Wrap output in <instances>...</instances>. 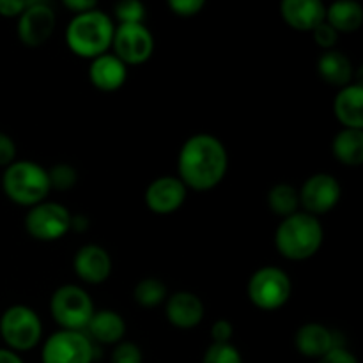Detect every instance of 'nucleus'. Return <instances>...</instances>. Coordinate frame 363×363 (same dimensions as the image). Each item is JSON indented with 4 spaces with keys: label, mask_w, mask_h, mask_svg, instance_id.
Wrapping results in <instances>:
<instances>
[{
    "label": "nucleus",
    "mask_w": 363,
    "mask_h": 363,
    "mask_svg": "<svg viewBox=\"0 0 363 363\" xmlns=\"http://www.w3.org/2000/svg\"><path fill=\"white\" fill-rule=\"evenodd\" d=\"M326 23L340 34V32H354L363 23V9L358 2L342 0L326 7Z\"/></svg>",
    "instance_id": "4be33fe9"
},
{
    "label": "nucleus",
    "mask_w": 363,
    "mask_h": 363,
    "mask_svg": "<svg viewBox=\"0 0 363 363\" xmlns=\"http://www.w3.org/2000/svg\"><path fill=\"white\" fill-rule=\"evenodd\" d=\"M2 190L11 202L18 206H38L48 197V170L34 162H14L6 167L2 176Z\"/></svg>",
    "instance_id": "20e7f679"
},
{
    "label": "nucleus",
    "mask_w": 363,
    "mask_h": 363,
    "mask_svg": "<svg viewBox=\"0 0 363 363\" xmlns=\"http://www.w3.org/2000/svg\"><path fill=\"white\" fill-rule=\"evenodd\" d=\"M116 18L119 20V25H131V23H144L145 7L138 0H126L119 2L116 6Z\"/></svg>",
    "instance_id": "cd10ccee"
},
{
    "label": "nucleus",
    "mask_w": 363,
    "mask_h": 363,
    "mask_svg": "<svg viewBox=\"0 0 363 363\" xmlns=\"http://www.w3.org/2000/svg\"><path fill=\"white\" fill-rule=\"evenodd\" d=\"M294 344L303 357L318 358V360L332 347H335L333 333L321 323H307L301 326L294 337Z\"/></svg>",
    "instance_id": "6ab92c4d"
},
{
    "label": "nucleus",
    "mask_w": 363,
    "mask_h": 363,
    "mask_svg": "<svg viewBox=\"0 0 363 363\" xmlns=\"http://www.w3.org/2000/svg\"><path fill=\"white\" fill-rule=\"evenodd\" d=\"M64 7L74 14H82L87 13V11L96 9L98 6H96L94 0H64Z\"/></svg>",
    "instance_id": "c9c22d12"
},
{
    "label": "nucleus",
    "mask_w": 363,
    "mask_h": 363,
    "mask_svg": "<svg viewBox=\"0 0 363 363\" xmlns=\"http://www.w3.org/2000/svg\"><path fill=\"white\" fill-rule=\"evenodd\" d=\"M165 315L172 326L179 330H191L201 325L204 318V305L201 298L188 291L172 294L167 298Z\"/></svg>",
    "instance_id": "2eb2a0df"
},
{
    "label": "nucleus",
    "mask_w": 363,
    "mask_h": 363,
    "mask_svg": "<svg viewBox=\"0 0 363 363\" xmlns=\"http://www.w3.org/2000/svg\"><path fill=\"white\" fill-rule=\"evenodd\" d=\"M0 335L14 353L30 351L41 340V319L30 307L13 305L0 318Z\"/></svg>",
    "instance_id": "423d86ee"
},
{
    "label": "nucleus",
    "mask_w": 363,
    "mask_h": 363,
    "mask_svg": "<svg viewBox=\"0 0 363 363\" xmlns=\"http://www.w3.org/2000/svg\"><path fill=\"white\" fill-rule=\"evenodd\" d=\"M94 347L84 332L59 330L46 339L41 351L43 363H92Z\"/></svg>",
    "instance_id": "1a4fd4ad"
},
{
    "label": "nucleus",
    "mask_w": 363,
    "mask_h": 363,
    "mask_svg": "<svg viewBox=\"0 0 363 363\" xmlns=\"http://www.w3.org/2000/svg\"><path fill=\"white\" fill-rule=\"evenodd\" d=\"M73 269L84 282L103 284L112 273V259L105 248L98 245H85L74 254Z\"/></svg>",
    "instance_id": "4468645a"
},
{
    "label": "nucleus",
    "mask_w": 363,
    "mask_h": 363,
    "mask_svg": "<svg viewBox=\"0 0 363 363\" xmlns=\"http://www.w3.org/2000/svg\"><path fill=\"white\" fill-rule=\"evenodd\" d=\"M318 73L326 84L342 89L350 85L353 78V64L342 52L328 50L318 60Z\"/></svg>",
    "instance_id": "412c9836"
},
{
    "label": "nucleus",
    "mask_w": 363,
    "mask_h": 363,
    "mask_svg": "<svg viewBox=\"0 0 363 363\" xmlns=\"http://www.w3.org/2000/svg\"><path fill=\"white\" fill-rule=\"evenodd\" d=\"M333 112L339 123L350 130L363 128V87L360 84L346 85L333 101Z\"/></svg>",
    "instance_id": "a211bd4d"
},
{
    "label": "nucleus",
    "mask_w": 363,
    "mask_h": 363,
    "mask_svg": "<svg viewBox=\"0 0 363 363\" xmlns=\"http://www.w3.org/2000/svg\"><path fill=\"white\" fill-rule=\"evenodd\" d=\"M340 195H342V190H340L339 181L330 174H315L308 177L298 191L300 204L305 208V213L312 216L332 211L339 204Z\"/></svg>",
    "instance_id": "f8f14e48"
},
{
    "label": "nucleus",
    "mask_w": 363,
    "mask_h": 363,
    "mask_svg": "<svg viewBox=\"0 0 363 363\" xmlns=\"http://www.w3.org/2000/svg\"><path fill=\"white\" fill-rule=\"evenodd\" d=\"M113 21L98 7L87 13L74 14L66 28V43L71 52L84 59L108 53L113 39Z\"/></svg>",
    "instance_id": "f03ea898"
},
{
    "label": "nucleus",
    "mask_w": 363,
    "mask_h": 363,
    "mask_svg": "<svg viewBox=\"0 0 363 363\" xmlns=\"http://www.w3.org/2000/svg\"><path fill=\"white\" fill-rule=\"evenodd\" d=\"M312 35H314V41L318 43L321 48H326V50H332L333 45L337 43V38H339V34H337V32L333 30L326 21L319 23L318 27L312 30Z\"/></svg>",
    "instance_id": "7c9ffc66"
},
{
    "label": "nucleus",
    "mask_w": 363,
    "mask_h": 363,
    "mask_svg": "<svg viewBox=\"0 0 363 363\" xmlns=\"http://www.w3.org/2000/svg\"><path fill=\"white\" fill-rule=\"evenodd\" d=\"M268 206L277 216H282V218L294 215L300 206L298 190L287 183L275 184L268 194Z\"/></svg>",
    "instance_id": "b1692460"
},
{
    "label": "nucleus",
    "mask_w": 363,
    "mask_h": 363,
    "mask_svg": "<svg viewBox=\"0 0 363 363\" xmlns=\"http://www.w3.org/2000/svg\"><path fill=\"white\" fill-rule=\"evenodd\" d=\"M113 55L124 66H138L151 59L155 52V38L144 23L119 25L113 30Z\"/></svg>",
    "instance_id": "9d476101"
},
{
    "label": "nucleus",
    "mask_w": 363,
    "mask_h": 363,
    "mask_svg": "<svg viewBox=\"0 0 363 363\" xmlns=\"http://www.w3.org/2000/svg\"><path fill=\"white\" fill-rule=\"evenodd\" d=\"M110 363H142V351L133 342H119L113 350Z\"/></svg>",
    "instance_id": "c85d7f7f"
},
{
    "label": "nucleus",
    "mask_w": 363,
    "mask_h": 363,
    "mask_svg": "<svg viewBox=\"0 0 363 363\" xmlns=\"http://www.w3.org/2000/svg\"><path fill=\"white\" fill-rule=\"evenodd\" d=\"M229 167L227 149L220 138L199 133L188 138L179 151L177 172L186 190L209 191L223 181Z\"/></svg>",
    "instance_id": "f257e3e1"
},
{
    "label": "nucleus",
    "mask_w": 363,
    "mask_h": 363,
    "mask_svg": "<svg viewBox=\"0 0 363 363\" xmlns=\"http://www.w3.org/2000/svg\"><path fill=\"white\" fill-rule=\"evenodd\" d=\"M284 21L300 32H312L326 18V7L319 0H284L280 4Z\"/></svg>",
    "instance_id": "dca6fc26"
},
{
    "label": "nucleus",
    "mask_w": 363,
    "mask_h": 363,
    "mask_svg": "<svg viewBox=\"0 0 363 363\" xmlns=\"http://www.w3.org/2000/svg\"><path fill=\"white\" fill-rule=\"evenodd\" d=\"M325 230L318 216L294 213L282 220L275 233V247L289 261H305L318 254Z\"/></svg>",
    "instance_id": "7ed1b4c3"
},
{
    "label": "nucleus",
    "mask_w": 363,
    "mask_h": 363,
    "mask_svg": "<svg viewBox=\"0 0 363 363\" xmlns=\"http://www.w3.org/2000/svg\"><path fill=\"white\" fill-rule=\"evenodd\" d=\"M248 300L261 311H279L289 301L293 284L289 275L277 266L259 268L248 280Z\"/></svg>",
    "instance_id": "39448f33"
},
{
    "label": "nucleus",
    "mask_w": 363,
    "mask_h": 363,
    "mask_svg": "<svg viewBox=\"0 0 363 363\" xmlns=\"http://www.w3.org/2000/svg\"><path fill=\"white\" fill-rule=\"evenodd\" d=\"M53 319L62 330L84 332L94 314L91 296L78 286H62L50 300Z\"/></svg>",
    "instance_id": "0eeeda50"
},
{
    "label": "nucleus",
    "mask_w": 363,
    "mask_h": 363,
    "mask_svg": "<svg viewBox=\"0 0 363 363\" xmlns=\"http://www.w3.org/2000/svg\"><path fill=\"white\" fill-rule=\"evenodd\" d=\"M57 18L52 6L46 2H28L23 13L18 16V38L25 46L38 48L45 45L55 30Z\"/></svg>",
    "instance_id": "9b49d317"
},
{
    "label": "nucleus",
    "mask_w": 363,
    "mask_h": 363,
    "mask_svg": "<svg viewBox=\"0 0 363 363\" xmlns=\"http://www.w3.org/2000/svg\"><path fill=\"white\" fill-rule=\"evenodd\" d=\"M126 78L128 67L113 53H103V55L96 57L89 66V80L98 91H119Z\"/></svg>",
    "instance_id": "f3484780"
},
{
    "label": "nucleus",
    "mask_w": 363,
    "mask_h": 363,
    "mask_svg": "<svg viewBox=\"0 0 363 363\" xmlns=\"http://www.w3.org/2000/svg\"><path fill=\"white\" fill-rule=\"evenodd\" d=\"M25 230L38 241H55L71 230V213L57 202L32 206L25 216Z\"/></svg>",
    "instance_id": "6e6552de"
},
{
    "label": "nucleus",
    "mask_w": 363,
    "mask_h": 363,
    "mask_svg": "<svg viewBox=\"0 0 363 363\" xmlns=\"http://www.w3.org/2000/svg\"><path fill=\"white\" fill-rule=\"evenodd\" d=\"M186 194V186L181 183L179 177L165 176L158 177L149 184L144 201L145 206L156 215H170L184 204Z\"/></svg>",
    "instance_id": "ddd939ff"
},
{
    "label": "nucleus",
    "mask_w": 363,
    "mask_h": 363,
    "mask_svg": "<svg viewBox=\"0 0 363 363\" xmlns=\"http://www.w3.org/2000/svg\"><path fill=\"white\" fill-rule=\"evenodd\" d=\"M202 363H243L241 353L233 344H211L206 350Z\"/></svg>",
    "instance_id": "bb28decb"
},
{
    "label": "nucleus",
    "mask_w": 363,
    "mask_h": 363,
    "mask_svg": "<svg viewBox=\"0 0 363 363\" xmlns=\"http://www.w3.org/2000/svg\"><path fill=\"white\" fill-rule=\"evenodd\" d=\"M16 158V145L9 135L0 131V167H9Z\"/></svg>",
    "instance_id": "473e14b6"
},
{
    "label": "nucleus",
    "mask_w": 363,
    "mask_h": 363,
    "mask_svg": "<svg viewBox=\"0 0 363 363\" xmlns=\"http://www.w3.org/2000/svg\"><path fill=\"white\" fill-rule=\"evenodd\" d=\"M133 298L138 305L145 308L156 307L163 303L167 298V287L158 279H144L137 284L133 291Z\"/></svg>",
    "instance_id": "393cba45"
},
{
    "label": "nucleus",
    "mask_w": 363,
    "mask_h": 363,
    "mask_svg": "<svg viewBox=\"0 0 363 363\" xmlns=\"http://www.w3.org/2000/svg\"><path fill=\"white\" fill-rule=\"evenodd\" d=\"M234 335V328L227 319H218L211 326V339L213 344H229Z\"/></svg>",
    "instance_id": "2f4dec72"
},
{
    "label": "nucleus",
    "mask_w": 363,
    "mask_h": 363,
    "mask_svg": "<svg viewBox=\"0 0 363 363\" xmlns=\"http://www.w3.org/2000/svg\"><path fill=\"white\" fill-rule=\"evenodd\" d=\"M169 7L176 16L191 18L204 9V2L202 0H170Z\"/></svg>",
    "instance_id": "c756f323"
},
{
    "label": "nucleus",
    "mask_w": 363,
    "mask_h": 363,
    "mask_svg": "<svg viewBox=\"0 0 363 363\" xmlns=\"http://www.w3.org/2000/svg\"><path fill=\"white\" fill-rule=\"evenodd\" d=\"M48 179L52 190L66 191L71 190V188L77 184L78 174L77 170L71 165H67V163H57L55 167H52V169L48 170Z\"/></svg>",
    "instance_id": "a878e982"
},
{
    "label": "nucleus",
    "mask_w": 363,
    "mask_h": 363,
    "mask_svg": "<svg viewBox=\"0 0 363 363\" xmlns=\"http://www.w3.org/2000/svg\"><path fill=\"white\" fill-rule=\"evenodd\" d=\"M0 363H23L20 354L11 350H0Z\"/></svg>",
    "instance_id": "e433bc0d"
},
{
    "label": "nucleus",
    "mask_w": 363,
    "mask_h": 363,
    "mask_svg": "<svg viewBox=\"0 0 363 363\" xmlns=\"http://www.w3.org/2000/svg\"><path fill=\"white\" fill-rule=\"evenodd\" d=\"M318 363H358V360L353 353H350V351L344 350V347L335 346L332 347L328 353L323 354L318 360Z\"/></svg>",
    "instance_id": "72a5a7b5"
},
{
    "label": "nucleus",
    "mask_w": 363,
    "mask_h": 363,
    "mask_svg": "<svg viewBox=\"0 0 363 363\" xmlns=\"http://www.w3.org/2000/svg\"><path fill=\"white\" fill-rule=\"evenodd\" d=\"M27 0H0V16L18 18L27 7Z\"/></svg>",
    "instance_id": "f704fd0d"
},
{
    "label": "nucleus",
    "mask_w": 363,
    "mask_h": 363,
    "mask_svg": "<svg viewBox=\"0 0 363 363\" xmlns=\"http://www.w3.org/2000/svg\"><path fill=\"white\" fill-rule=\"evenodd\" d=\"M89 335L99 344H119L126 333V323L117 312L99 311L94 312L89 321Z\"/></svg>",
    "instance_id": "aec40b11"
},
{
    "label": "nucleus",
    "mask_w": 363,
    "mask_h": 363,
    "mask_svg": "<svg viewBox=\"0 0 363 363\" xmlns=\"http://www.w3.org/2000/svg\"><path fill=\"white\" fill-rule=\"evenodd\" d=\"M332 152L335 160L350 167L363 163V131L344 128L333 137Z\"/></svg>",
    "instance_id": "5701e85b"
}]
</instances>
